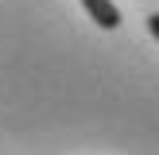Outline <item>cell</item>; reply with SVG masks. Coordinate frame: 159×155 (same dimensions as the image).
Returning <instances> with one entry per match:
<instances>
[{"label":"cell","mask_w":159,"mask_h":155,"mask_svg":"<svg viewBox=\"0 0 159 155\" xmlns=\"http://www.w3.org/2000/svg\"><path fill=\"white\" fill-rule=\"evenodd\" d=\"M82 8L89 12V20L97 23L101 31H116L120 27V8L113 0H82Z\"/></svg>","instance_id":"6da1fadb"},{"label":"cell","mask_w":159,"mask_h":155,"mask_svg":"<svg viewBox=\"0 0 159 155\" xmlns=\"http://www.w3.org/2000/svg\"><path fill=\"white\" fill-rule=\"evenodd\" d=\"M148 31H152V39L159 43V12H152V16H148Z\"/></svg>","instance_id":"7a4b0ae2"}]
</instances>
